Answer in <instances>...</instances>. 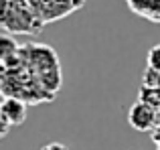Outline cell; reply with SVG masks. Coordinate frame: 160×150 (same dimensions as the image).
Returning a JSON list of instances; mask_svg holds the SVG:
<instances>
[{"mask_svg": "<svg viewBox=\"0 0 160 150\" xmlns=\"http://www.w3.org/2000/svg\"><path fill=\"white\" fill-rule=\"evenodd\" d=\"M158 122H160L158 110L154 106H150L146 102H140V99H136L132 103V108L128 112V124L136 132H152Z\"/></svg>", "mask_w": 160, "mask_h": 150, "instance_id": "1", "label": "cell"}, {"mask_svg": "<svg viewBox=\"0 0 160 150\" xmlns=\"http://www.w3.org/2000/svg\"><path fill=\"white\" fill-rule=\"evenodd\" d=\"M0 118H2V138L8 134L10 126H22L27 120V102L18 98H4L0 108Z\"/></svg>", "mask_w": 160, "mask_h": 150, "instance_id": "2", "label": "cell"}, {"mask_svg": "<svg viewBox=\"0 0 160 150\" xmlns=\"http://www.w3.org/2000/svg\"><path fill=\"white\" fill-rule=\"evenodd\" d=\"M0 41H2V61L14 57L16 53L20 51V47H18V45H16L8 35H2V39H0Z\"/></svg>", "mask_w": 160, "mask_h": 150, "instance_id": "3", "label": "cell"}, {"mask_svg": "<svg viewBox=\"0 0 160 150\" xmlns=\"http://www.w3.org/2000/svg\"><path fill=\"white\" fill-rule=\"evenodd\" d=\"M146 61H148V67H152V69H156V71H160V43L154 45V47L148 51Z\"/></svg>", "mask_w": 160, "mask_h": 150, "instance_id": "4", "label": "cell"}, {"mask_svg": "<svg viewBox=\"0 0 160 150\" xmlns=\"http://www.w3.org/2000/svg\"><path fill=\"white\" fill-rule=\"evenodd\" d=\"M150 136H152V142L156 144V146H160V122L156 124V128L150 132Z\"/></svg>", "mask_w": 160, "mask_h": 150, "instance_id": "5", "label": "cell"}, {"mask_svg": "<svg viewBox=\"0 0 160 150\" xmlns=\"http://www.w3.org/2000/svg\"><path fill=\"white\" fill-rule=\"evenodd\" d=\"M43 150H69V148L63 146V144H59V142H53V144H47V146H43Z\"/></svg>", "mask_w": 160, "mask_h": 150, "instance_id": "6", "label": "cell"}, {"mask_svg": "<svg viewBox=\"0 0 160 150\" xmlns=\"http://www.w3.org/2000/svg\"><path fill=\"white\" fill-rule=\"evenodd\" d=\"M156 150H160V146H156Z\"/></svg>", "mask_w": 160, "mask_h": 150, "instance_id": "7", "label": "cell"}]
</instances>
